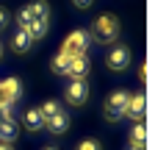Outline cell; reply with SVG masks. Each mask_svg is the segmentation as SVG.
Returning a JSON list of instances; mask_svg holds the SVG:
<instances>
[{
  "label": "cell",
  "mask_w": 155,
  "mask_h": 150,
  "mask_svg": "<svg viewBox=\"0 0 155 150\" xmlns=\"http://www.w3.org/2000/svg\"><path fill=\"white\" fill-rule=\"evenodd\" d=\"M47 28H50V17H39V20H31L25 28H19V31H28V36L36 42V39H42V36L47 33Z\"/></svg>",
  "instance_id": "30bf717a"
},
{
  "label": "cell",
  "mask_w": 155,
  "mask_h": 150,
  "mask_svg": "<svg viewBox=\"0 0 155 150\" xmlns=\"http://www.w3.org/2000/svg\"><path fill=\"white\" fill-rule=\"evenodd\" d=\"M45 150H58V147H45Z\"/></svg>",
  "instance_id": "603a6c76"
},
{
  "label": "cell",
  "mask_w": 155,
  "mask_h": 150,
  "mask_svg": "<svg viewBox=\"0 0 155 150\" xmlns=\"http://www.w3.org/2000/svg\"><path fill=\"white\" fill-rule=\"evenodd\" d=\"M69 59H72V56H67V53H55L53 61H50V70H53L55 75H67V70H69Z\"/></svg>",
  "instance_id": "2e32d148"
},
{
  "label": "cell",
  "mask_w": 155,
  "mask_h": 150,
  "mask_svg": "<svg viewBox=\"0 0 155 150\" xmlns=\"http://www.w3.org/2000/svg\"><path fill=\"white\" fill-rule=\"evenodd\" d=\"M39 111H42V117H45V122H47L50 117H55V114H58V111H64V106L58 103V100H47V103L39 108Z\"/></svg>",
  "instance_id": "e0dca14e"
},
{
  "label": "cell",
  "mask_w": 155,
  "mask_h": 150,
  "mask_svg": "<svg viewBox=\"0 0 155 150\" xmlns=\"http://www.w3.org/2000/svg\"><path fill=\"white\" fill-rule=\"evenodd\" d=\"M17 136H19V128H17L14 120H3L0 122V145H11Z\"/></svg>",
  "instance_id": "4fadbf2b"
},
{
  "label": "cell",
  "mask_w": 155,
  "mask_h": 150,
  "mask_svg": "<svg viewBox=\"0 0 155 150\" xmlns=\"http://www.w3.org/2000/svg\"><path fill=\"white\" fill-rule=\"evenodd\" d=\"M89 42H91L89 31L78 28V31L67 33V39H64V45H61V53H67V56H86V47H89Z\"/></svg>",
  "instance_id": "7a4b0ae2"
},
{
  "label": "cell",
  "mask_w": 155,
  "mask_h": 150,
  "mask_svg": "<svg viewBox=\"0 0 155 150\" xmlns=\"http://www.w3.org/2000/svg\"><path fill=\"white\" fill-rule=\"evenodd\" d=\"M3 120H11V106L0 100V122H3Z\"/></svg>",
  "instance_id": "d6986e66"
},
{
  "label": "cell",
  "mask_w": 155,
  "mask_h": 150,
  "mask_svg": "<svg viewBox=\"0 0 155 150\" xmlns=\"http://www.w3.org/2000/svg\"><path fill=\"white\" fill-rule=\"evenodd\" d=\"M67 75H69L72 81L86 78V75H89V59H86V56H72V59H69V70H67Z\"/></svg>",
  "instance_id": "9c48e42d"
},
{
  "label": "cell",
  "mask_w": 155,
  "mask_h": 150,
  "mask_svg": "<svg viewBox=\"0 0 155 150\" xmlns=\"http://www.w3.org/2000/svg\"><path fill=\"white\" fill-rule=\"evenodd\" d=\"M144 145H147L144 122H133V128H130V150H144Z\"/></svg>",
  "instance_id": "7c38bea8"
},
{
  "label": "cell",
  "mask_w": 155,
  "mask_h": 150,
  "mask_svg": "<svg viewBox=\"0 0 155 150\" xmlns=\"http://www.w3.org/2000/svg\"><path fill=\"white\" fill-rule=\"evenodd\" d=\"M105 61H108V70H114V72L127 70V67H130V47H125V45H114Z\"/></svg>",
  "instance_id": "8992f818"
},
{
  "label": "cell",
  "mask_w": 155,
  "mask_h": 150,
  "mask_svg": "<svg viewBox=\"0 0 155 150\" xmlns=\"http://www.w3.org/2000/svg\"><path fill=\"white\" fill-rule=\"evenodd\" d=\"M72 3H75V6H78V9H89V6H91V3H94V0H72Z\"/></svg>",
  "instance_id": "44dd1931"
},
{
  "label": "cell",
  "mask_w": 155,
  "mask_h": 150,
  "mask_svg": "<svg viewBox=\"0 0 155 150\" xmlns=\"http://www.w3.org/2000/svg\"><path fill=\"white\" fill-rule=\"evenodd\" d=\"M144 111H147V97H144V92H139V95H130V97H127L125 117H130L133 122H141Z\"/></svg>",
  "instance_id": "ba28073f"
},
{
  "label": "cell",
  "mask_w": 155,
  "mask_h": 150,
  "mask_svg": "<svg viewBox=\"0 0 155 150\" xmlns=\"http://www.w3.org/2000/svg\"><path fill=\"white\" fill-rule=\"evenodd\" d=\"M22 122H25L28 131H42L45 128V117H42V111H39V108H28L25 117H22Z\"/></svg>",
  "instance_id": "9a60e30c"
},
{
  "label": "cell",
  "mask_w": 155,
  "mask_h": 150,
  "mask_svg": "<svg viewBox=\"0 0 155 150\" xmlns=\"http://www.w3.org/2000/svg\"><path fill=\"white\" fill-rule=\"evenodd\" d=\"M89 36H94V42H100V45H111L116 36H119V20H116L114 14H100L94 20Z\"/></svg>",
  "instance_id": "6da1fadb"
},
{
  "label": "cell",
  "mask_w": 155,
  "mask_h": 150,
  "mask_svg": "<svg viewBox=\"0 0 155 150\" xmlns=\"http://www.w3.org/2000/svg\"><path fill=\"white\" fill-rule=\"evenodd\" d=\"M0 150H14V147L11 145H0Z\"/></svg>",
  "instance_id": "7402d4cb"
},
{
  "label": "cell",
  "mask_w": 155,
  "mask_h": 150,
  "mask_svg": "<svg viewBox=\"0 0 155 150\" xmlns=\"http://www.w3.org/2000/svg\"><path fill=\"white\" fill-rule=\"evenodd\" d=\"M127 92L125 89H116L114 95H108V100H105V120H111V122H116L119 117H125V106H127Z\"/></svg>",
  "instance_id": "277c9868"
},
{
  "label": "cell",
  "mask_w": 155,
  "mask_h": 150,
  "mask_svg": "<svg viewBox=\"0 0 155 150\" xmlns=\"http://www.w3.org/2000/svg\"><path fill=\"white\" fill-rule=\"evenodd\" d=\"M45 128L50 131V134H55V136H58V134H64V131L69 128V114H67V111H58L55 117H50V120L45 122Z\"/></svg>",
  "instance_id": "8fae6325"
},
{
  "label": "cell",
  "mask_w": 155,
  "mask_h": 150,
  "mask_svg": "<svg viewBox=\"0 0 155 150\" xmlns=\"http://www.w3.org/2000/svg\"><path fill=\"white\" fill-rule=\"evenodd\" d=\"M75 150H103V145L97 142V139H83V142L78 145Z\"/></svg>",
  "instance_id": "ac0fdd59"
},
{
  "label": "cell",
  "mask_w": 155,
  "mask_h": 150,
  "mask_svg": "<svg viewBox=\"0 0 155 150\" xmlns=\"http://www.w3.org/2000/svg\"><path fill=\"white\" fill-rule=\"evenodd\" d=\"M86 97H89V84H86V78L72 81V84L67 86V92H64V100H67L69 106H83Z\"/></svg>",
  "instance_id": "52a82bcc"
},
{
  "label": "cell",
  "mask_w": 155,
  "mask_h": 150,
  "mask_svg": "<svg viewBox=\"0 0 155 150\" xmlns=\"http://www.w3.org/2000/svg\"><path fill=\"white\" fill-rule=\"evenodd\" d=\"M8 20H11V14H8L3 6H0V28H6V25H8Z\"/></svg>",
  "instance_id": "ffe728a7"
},
{
  "label": "cell",
  "mask_w": 155,
  "mask_h": 150,
  "mask_svg": "<svg viewBox=\"0 0 155 150\" xmlns=\"http://www.w3.org/2000/svg\"><path fill=\"white\" fill-rule=\"evenodd\" d=\"M39 17H50V6L45 3V0H33V3H28V6L19 9V14H17V25L25 28L31 20H39Z\"/></svg>",
  "instance_id": "3957f363"
},
{
  "label": "cell",
  "mask_w": 155,
  "mask_h": 150,
  "mask_svg": "<svg viewBox=\"0 0 155 150\" xmlns=\"http://www.w3.org/2000/svg\"><path fill=\"white\" fill-rule=\"evenodd\" d=\"M11 47H14V53H28L33 47V39L28 36V31H17L11 36Z\"/></svg>",
  "instance_id": "5bb4252c"
},
{
  "label": "cell",
  "mask_w": 155,
  "mask_h": 150,
  "mask_svg": "<svg viewBox=\"0 0 155 150\" xmlns=\"http://www.w3.org/2000/svg\"><path fill=\"white\" fill-rule=\"evenodd\" d=\"M19 97H22V81L19 78H3L0 81V100L3 103H8V106H14Z\"/></svg>",
  "instance_id": "5b68a950"
},
{
  "label": "cell",
  "mask_w": 155,
  "mask_h": 150,
  "mask_svg": "<svg viewBox=\"0 0 155 150\" xmlns=\"http://www.w3.org/2000/svg\"><path fill=\"white\" fill-rule=\"evenodd\" d=\"M0 56H3V45H0Z\"/></svg>",
  "instance_id": "cb8c5ba5"
}]
</instances>
